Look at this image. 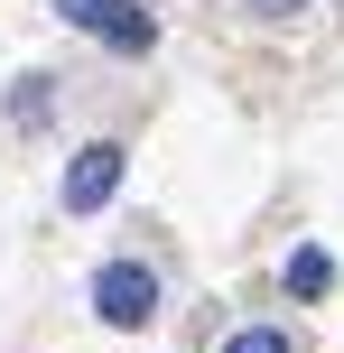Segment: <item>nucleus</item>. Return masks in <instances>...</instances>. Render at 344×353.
Segmentation results:
<instances>
[{"instance_id":"nucleus-4","label":"nucleus","mask_w":344,"mask_h":353,"mask_svg":"<svg viewBox=\"0 0 344 353\" xmlns=\"http://www.w3.org/2000/svg\"><path fill=\"white\" fill-rule=\"evenodd\" d=\"M326 288H335V261H326L316 242H298V251H289V298H326Z\"/></svg>"},{"instance_id":"nucleus-6","label":"nucleus","mask_w":344,"mask_h":353,"mask_svg":"<svg viewBox=\"0 0 344 353\" xmlns=\"http://www.w3.org/2000/svg\"><path fill=\"white\" fill-rule=\"evenodd\" d=\"M242 10H252V19H298L307 0H242Z\"/></svg>"},{"instance_id":"nucleus-1","label":"nucleus","mask_w":344,"mask_h":353,"mask_svg":"<svg viewBox=\"0 0 344 353\" xmlns=\"http://www.w3.org/2000/svg\"><path fill=\"white\" fill-rule=\"evenodd\" d=\"M65 10V28H84V37H103V47H121V56H140V47H159V19L140 10V0H56Z\"/></svg>"},{"instance_id":"nucleus-2","label":"nucleus","mask_w":344,"mask_h":353,"mask_svg":"<svg viewBox=\"0 0 344 353\" xmlns=\"http://www.w3.org/2000/svg\"><path fill=\"white\" fill-rule=\"evenodd\" d=\"M93 316L121 325V335H130V325H149V316H159V279H149L140 261H112L103 279H93Z\"/></svg>"},{"instance_id":"nucleus-3","label":"nucleus","mask_w":344,"mask_h":353,"mask_svg":"<svg viewBox=\"0 0 344 353\" xmlns=\"http://www.w3.org/2000/svg\"><path fill=\"white\" fill-rule=\"evenodd\" d=\"M112 186H121V149H112V140L74 149V168H65V214H103Z\"/></svg>"},{"instance_id":"nucleus-5","label":"nucleus","mask_w":344,"mask_h":353,"mask_svg":"<svg viewBox=\"0 0 344 353\" xmlns=\"http://www.w3.org/2000/svg\"><path fill=\"white\" fill-rule=\"evenodd\" d=\"M223 353H289V335H270V325H252V335H233Z\"/></svg>"}]
</instances>
